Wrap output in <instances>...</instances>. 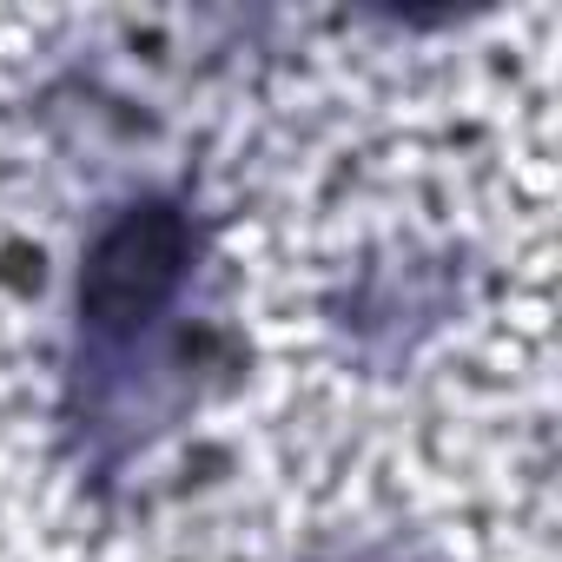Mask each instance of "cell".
Returning a JSON list of instances; mask_svg holds the SVG:
<instances>
[{
  "mask_svg": "<svg viewBox=\"0 0 562 562\" xmlns=\"http://www.w3.org/2000/svg\"><path fill=\"white\" fill-rule=\"evenodd\" d=\"M186 271V218L172 205H133L120 225L100 232L80 271V305L100 325H139L159 312Z\"/></svg>",
  "mask_w": 562,
  "mask_h": 562,
  "instance_id": "obj_1",
  "label": "cell"
}]
</instances>
